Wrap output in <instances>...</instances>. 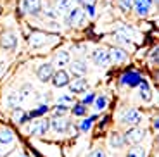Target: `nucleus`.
<instances>
[{
    "label": "nucleus",
    "mask_w": 159,
    "mask_h": 157,
    "mask_svg": "<svg viewBox=\"0 0 159 157\" xmlns=\"http://www.w3.org/2000/svg\"><path fill=\"white\" fill-rule=\"evenodd\" d=\"M83 12H85V16H88V17H95V7L93 5H85Z\"/></svg>",
    "instance_id": "obj_32"
},
{
    "label": "nucleus",
    "mask_w": 159,
    "mask_h": 157,
    "mask_svg": "<svg viewBox=\"0 0 159 157\" xmlns=\"http://www.w3.org/2000/svg\"><path fill=\"white\" fill-rule=\"evenodd\" d=\"M109 57H111V62H125L128 59V52L121 47H111L109 48Z\"/></svg>",
    "instance_id": "obj_16"
},
{
    "label": "nucleus",
    "mask_w": 159,
    "mask_h": 157,
    "mask_svg": "<svg viewBox=\"0 0 159 157\" xmlns=\"http://www.w3.org/2000/svg\"><path fill=\"white\" fill-rule=\"evenodd\" d=\"M59 104L69 105V104H73V97H71V95H64V97H61V98H59Z\"/></svg>",
    "instance_id": "obj_35"
},
{
    "label": "nucleus",
    "mask_w": 159,
    "mask_h": 157,
    "mask_svg": "<svg viewBox=\"0 0 159 157\" xmlns=\"http://www.w3.org/2000/svg\"><path fill=\"white\" fill-rule=\"evenodd\" d=\"M17 47V35L12 29L4 31L0 35V48L5 52H14Z\"/></svg>",
    "instance_id": "obj_4"
},
{
    "label": "nucleus",
    "mask_w": 159,
    "mask_h": 157,
    "mask_svg": "<svg viewBox=\"0 0 159 157\" xmlns=\"http://www.w3.org/2000/svg\"><path fill=\"white\" fill-rule=\"evenodd\" d=\"M83 21H85V12H83L81 7H75V9H71V11L66 14V23H68L69 26H73V28L81 26Z\"/></svg>",
    "instance_id": "obj_7"
},
{
    "label": "nucleus",
    "mask_w": 159,
    "mask_h": 157,
    "mask_svg": "<svg viewBox=\"0 0 159 157\" xmlns=\"http://www.w3.org/2000/svg\"><path fill=\"white\" fill-rule=\"evenodd\" d=\"M21 102H23V100H21V97H19V93H17V92H12V93H9L7 98H5V105L11 107V109H16V107H19Z\"/></svg>",
    "instance_id": "obj_21"
},
{
    "label": "nucleus",
    "mask_w": 159,
    "mask_h": 157,
    "mask_svg": "<svg viewBox=\"0 0 159 157\" xmlns=\"http://www.w3.org/2000/svg\"><path fill=\"white\" fill-rule=\"evenodd\" d=\"M48 110H50V107L47 105V104H40L38 107H36V109H33V110H30V118H38V116H43V114H47Z\"/></svg>",
    "instance_id": "obj_24"
},
{
    "label": "nucleus",
    "mask_w": 159,
    "mask_h": 157,
    "mask_svg": "<svg viewBox=\"0 0 159 157\" xmlns=\"http://www.w3.org/2000/svg\"><path fill=\"white\" fill-rule=\"evenodd\" d=\"M107 145L114 150H121L126 147V141H125V137L123 133H119V131H112L107 138Z\"/></svg>",
    "instance_id": "obj_13"
},
{
    "label": "nucleus",
    "mask_w": 159,
    "mask_h": 157,
    "mask_svg": "<svg viewBox=\"0 0 159 157\" xmlns=\"http://www.w3.org/2000/svg\"><path fill=\"white\" fill-rule=\"evenodd\" d=\"M139 87H140V98H142L143 102H151V100H152V93H151V88H149L147 81L142 79Z\"/></svg>",
    "instance_id": "obj_22"
},
{
    "label": "nucleus",
    "mask_w": 159,
    "mask_h": 157,
    "mask_svg": "<svg viewBox=\"0 0 159 157\" xmlns=\"http://www.w3.org/2000/svg\"><path fill=\"white\" fill-rule=\"evenodd\" d=\"M50 130V119L47 118H40V119H35V121L30 124L28 128V133L31 137H45Z\"/></svg>",
    "instance_id": "obj_3"
},
{
    "label": "nucleus",
    "mask_w": 159,
    "mask_h": 157,
    "mask_svg": "<svg viewBox=\"0 0 159 157\" xmlns=\"http://www.w3.org/2000/svg\"><path fill=\"white\" fill-rule=\"evenodd\" d=\"M154 7V2L152 0H133V9H135V14L139 17H145L149 16V12Z\"/></svg>",
    "instance_id": "obj_9"
},
{
    "label": "nucleus",
    "mask_w": 159,
    "mask_h": 157,
    "mask_svg": "<svg viewBox=\"0 0 159 157\" xmlns=\"http://www.w3.org/2000/svg\"><path fill=\"white\" fill-rule=\"evenodd\" d=\"M123 137L126 145H140V141H143V138H145V130L140 126H130V128H126Z\"/></svg>",
    "instance_id": "obj_2"
},
{
    "label": "nucleus",
    "mask_w": 159,
    "mask_h": 157,
    "mask_svg": "<svg viewBox=\"0 0 159 157\" xmlns=\"http://www.w3.org/2000/svg\"><path fill=\"white\" fill-rule=\"evenodd\" d=\"M118 123L121 126H126V128H130V126H140V123H142V114L137 109H125L119 114Z\"/></svg>",
    "instance_id": "obj_1"
},
{
    "label": "nucleus",
    "mask_w": 159,
    "mask_h": 157,
    "mask_svg": "<svg viewBox=\"0 0 159 157\" xmlns=\"http://www.w3.org/2000/svg\"><path fill=\"white\" fill-rule=\"evenodd\" d=\"M68 88H69L71 93H83V92H87V88H88V81L85 79V76L83 78H75V79L69 81Z\"/></svg>",
    "instance_id": "obj_14"
},
{
    "label": "nucleus",
    "mask_w": 159,
    "mask_h": 157,
    "mask_svg": "<svg viewBox=\"0 0 159 157\" xmlns=\"http://www.w3.org/2000/svg\"><path fill=\"white\" fill-rule=\"evenodd\" d=\"M24 9H26V14H31V16H40V12L43 11V5H42V0H23Z\"/></svg>",
    "instance_id": "obj_15"
},
{
    "label": "nucleus",
    "mask_w": 159,
    "mask_h": 157,
    "mask_svg": "<svg viewBox=\"0 0 159 157\" xmlns=\"http://www.w3.org/2000/svg\"><path fill=\"white\" fill-rule=\"evenodd\" d=\"M152 2H154V4H157V0H152Z\"/></svg>",
    "instance_id": "obj_42"
},
{
    "label": "nucleus",
    "mask_w": 159,
    "mask_h": 157,
    "mask_svg": "<svg viewBox=\"0 0 159 157\" xmlns=\"http://www.w3.org/2000/svg\"><path fill=\"white\" fill-rule=\"evenodd\" d=\"M71 112L75 114V116H85V114H87V105L81 104V102H78V104H75V107L71 109Z\"/></svg>",
    "instance_id": "obj_28"
},
{
    "label": "nucleus",
    "mask_w": 159,
    "mask_h": 157,
    "mask_svg": "<svg viewBox=\"0 0 159 157\" xmlns=\"http://www.w3.org/2000/svg\"><path fill=\"white\" fill-rule=\"evenodd\" d=\"M12 141H14L12 131L7 130V128H2V130H0V145H9Z\"/></svg>",
    "instance_id": "obj_23"
},
{
    "label": "nucleus",
    "mask_w": 159,
    "mask_h": 157,
    "mask_svg": "<svg viewBox=\"0 0 159 157\" xmlns=\"http://www.w3.org/2000/svg\"><path fill=\"white\" fill-rule=\"evenodd\" d=\"M95 97H97V95L93 93V92H90L88 95H85V97H83V100H81V104H85V105H88V104H93V100H95Z\"/></svg>",
    "instance_id": "obj_31"
},
{
    "label": "nucleus",
    "mask_w": 159,
    "mask_h": 157,
    "mask_svg": "<svg viewBox=\"0 0 159 157\" xmlns=\"http://www.w3.org/2000/svg\"><path fill=\"white\" fill-rule=\"evenodd\" d=\"M50 81L56 88H64V87H68L69 81H71V74L66 69H57V71H54V76H52Z\"/></svg>",
    "instance_id": "obj_6"
},
{
    "label": "nucleus",
    "mask_w": 159,
    "mask_h": 157,
    "mask_svg": "<svg viewBox=\"0 0 159 157\" xmlns=\"http://www.w3.org/2000/svg\"><path fill=\"white\" fill-rule=\"evenodd\" d=\"M157 57H159V48L156 47V48H152V52H151V61H152V64L157 62Z\"/></svg>",
    "instance_id": "obj_36"
},
{
    "label": "nucleus",
    "mask_w": 159,
    "mask_h": 157,
    "mask_svg": "<svg viewBox=\"0 0 159 157\" xmlns=\"http://www.w3.org/2000/svg\"><path fill=\"white\" fill-rule=\"evenodd\" d=\"M48 28H52V29H61V24H57L56 21H50V23H47Z\"/></svg>",
    "instance_id": "obj_38"
},
{
    "label": "nucleus",
    "mask_w": 159,
    "mask_h": 157,
    "mask_svg": "<svg viewBox=\"0 0 159 157\" xmlns=\"http://www.w3.org/2000/svg\"><path fill=\"white\" fill-rule=\"evenodd\" d=\"M71 62V55H69L68 50H59L54 57V66H57L59 69H62L64 66H68Z\"/></svg>",
    "instance_id": "obj_18"
},
{
    "label": "nucleus",
    "mask_w": 159,
    "mask_h": 157,
    "mask_svg": "<svg viewBox=\"0 0 159 157\" xmlns=\"http://www.w3.org/2000/svg\"><path fill=\"white\" fill-rule=\"evenodd\" d=\"M71 9H73L71 0H56V2H54V11H56L59 16H62V14H68Z\"/></svg>",
    "instance_id": "obj_19"
},
{
    "label": "nucleus",
    "mask_w": 159,
    "mask_h": 157,
    "mask_svg": "<svg viewBox=\"0 0 159 157\" xmlns=\"http://www.w3.org/2000/svg\"><path fill=\"white\" fill-rule=\"evenodd\" d=\"M152 126H154V130H157V128H159V121H157V119H154V123H152Z\"/></svg>",
    "instance_id": "obj_39"
},
{
    "label": "nucleus",
    "mask_w": 159,
    "mask_h": 157,
    "mask_svg": "<svg viewBox=\"0 0 159 157\" xmlns=\"http://www.w3.org/2000/svg\"><path fill=\"white\" fill-rule=\"evenodd\" d=\"M54 64L52 62H43L40 64L38 69H36V78L40 79L42 83H48L52 79V76H54Z\"/></svg>",
    "instance_id": "obj_8"
},
{
    "label": "nucleus",
    "mask_w": 159,
    "mask_h": 157,
    "mask_svg": "<svg viewBox=\"0 0 159 157\" xmlns=\"http://www.w3.org/2000/svg\"><path fill=\"white\" fill-rule=\"evenodd\" d=\"M95 119H97V116H90V118L83 119V121L80 123V131H81V133H87V131L92 128V124H93Z\"/></svg>",
    "instance_id": "obj_27"
},
{
    "label": "nucleus",
    "mask_w": 159,
    "mask_h": 157,
    "mask_svg": "<svg viewBox=\"0 0 159 157\" xmlns=\"http://www.w3.org/2000/svg\"><path fill=\"white\" fill-rule=\"evenodd\" d=\"M69 112V105H64V104H57V105L52 107V114L54 118H62L64 114Z\"/></svg>",
    "instance_id": "obj_25"
},
{
    "label": "nucleus",
    "mask_w": 159,
    "mask_h": 157,
    "mask_svg": "<svg viewBox=\"0 0 159 157\" xmlns=\"http://www.w3.org/2000/svg\"><path fill=\"white\" fill-rule=\"evenodd\" d=\"M69 128H71V121H68V119H64V118H52L50 119V130H54L56 133L64 135L69 131Z\"/></svg>",
    "instance_id": "obj_11"
},
{
    "label": "nucleus",
    "mask_w": 159,
    "mask_h": 157,
    "mask_svg": "<svg viewBox=\"0 0 159 157\" xmlns=\"http://www.w3.org/2000/svg\"><path fill=\"white\" fill-rule=\"evenodd\" d=\"M97 2H99V0H78V4L81 5V7H85V5H93V7H95Z\"/></svg>",
    "instance_id": "obj_37"
},
{
    "label": "nucleus",
    "mask_w": 159,
    "mask_h": 157,
    "mask_svg": "<svg viewBox=\"0 0 159 157\" xmlns=\"http://www.w3.org/2000/svg\"><path fill=\"white\" fill-rule=\"evenodd\" d=\"M2 69H4V64L0 62V73H2Z\"/></svg>",
    "instance_id": "obj_40"
},
{
    "label": "nucleus",
    "mask_w": 159,
    "mask_h": 157,
    "mask_svg": "<svg viewBox=\"0 0 159 157\" xmlns=\"http://www.w3.org/2000/svg\"><path fill=\"white\" fill-rule=\"evenodd\" d=\"M92 61L97 67H107L111 64V57H109V52L106 48H95L92 52Z\"/></svg>",
    "instance_id": "obj_5"
},
{
    "label": "nucleus",
    "mask_w": 159,
    "mask_h": 157,
    "mask_svg": "<svg viewBox=\"0 0 159 157\" xmlns=\"http://www.w3.org/2000/svg\"><path fill=\"white\" fill-rule=\"evenodd\" d=\"M125 157H147V152L140 145H130V149L125 152Z\"/></svg>",
    "instance_id": "obj_20"
},
{
    "label": "nucleus",
    "mask_w": 159,
    "mask_h": 157,
    "mask_svg": "<svg viewBox=\"0 0 159 157\" xmlns=\"http://www.w3.org/2000/svg\"><path fill=\"white\" fill-rule=\"evenodd\" d=\"M71 66H69V73H71L75 78H83L85 74H87V62H85L83 59H75L73 62H69Z\"/></svg>",
    "instance_id": "obj_12"
},
{
    "label": "nucleus",
    "mask_w": 159,
    "mask_h": 157,
    "mask_svg": "<svg viewBox=\"0 0 159 157\" xmlns=\"http://www.w3.org/2000/svg\"><path fill=\"white\" fill-rule=\"evenodd\" d=\"M30 93H33V87H31V85H24V87L19 90V97H21V100H24L26 97H30Z\"/></svg>",
    "instance_id": "obj_30"
},
{
    "label": "nucleus",
    "mask_w": 159,
    "mask_h": 157,
    "mask_svg": "<svg viewBox=\"0 0 159 157\" xmlns=\"http://www.w3.org/2000/svg\"><path fill=\"white\" fill-rule=\"evenodd\" d=\"M21 157H26V155H21Z\"/></svg>",
    "instance_id": "obj_43"
},
{
    "label": "nucleus",
    "mask_w": 159,
    "mask_h": 157,
    "mask_svg": "<svg viewBox=\"0 0 159 157\" xmlns=\"http://www.w3.org/2000/svg\"><path fill=\"white\" fill-rule=\"evenodd\" d=\"M118 7L123 12H130L133 9V0H118Z\"/></svg>",
    "instance_id": "obj_29"
},
{
    "label": "nucleus",
    "mask_w": 159,
    "mask_h": 157,
    "mask_svg": "<svg viewBox=\"0 0 159 157\" xmlns=\"http://www.w3.org/2000/svg\"><path fill=\"white\" fill-rule=\"evenodd\" d=\"M47 43V35L42 31H35L31 36H30V47L31 48H42Z\"/></svg>",
    "instance_id": "obj_17"
},
{
    "label": "nucleus",
    "mask_w": 159,
    "mask_h": 157,
    "mask_svg": "<svg viewBox=\"0 0 159 157\" xmlns=\"http://www.w3.org/2000/svg\"><path fill=\"white\" fill-rule=\"evenodd\" d=\"M87 157H106V152H104L102 149H93Z\"/></svg>",
    "instance_id": "obj_34"
},
{
    "label": "nucleus",
    "mask_w": 159,
    "mask_h": 157,
    "mask_svg": "<svg viewBox=\"0 0 159 157\" xmlns=\"http://www.w3.org/2000/svg\"><path fill=\"white\" fill-rule=\"evenodd\" d=\"M0 16H2V5H0Z\"/></svg>",
    "instance_id": "obj_41"
},
{
    "label": "nucleus",
    "mask_w": 159,
    "mask_h": 157,
    "mask_svg": "<svg viewBox=\"0 0 159 157\" xmlns=\"http://www.w3.org/2000/svg\"><path fill=\"white\" fill-rule=\"evenodd\" d=\"M106 105H107V97H106V95H97L95 100H93V107H95V110H104Z\"/></svg>",
    "instance_id": "obj_26"
},
{
    "label": "nucleus",
    "mask_w": 159,
    "mask_h": 157,
    "mask_svg": "<svg viewBox=\"0 0 159 157\" xmlns=\"http://www.w3.org/2000/svg\"><path fill=\"white\" fill-rule=\"evenodd\" d=\"M142 74L140 73H137V71H126L123 76H121V85H125V87H130V88H133V87H139L140 85V81H142Z\"/></svg>",
    "instance_id": "obj_10"
},
{
    "label": "nucleus",
    "mask_w": 159,
    "mask_h": 157,
    "mask_svg": "<svg viewBox=\"0 0 159 157\" xmlns=\"http://www.w3.org/2000/svg\"><path fill=\"white\" fill-rule=\"evenodd\" d=\"M45 16H47L50 21H57V19H59V14H57L54 9H48V11H45Z\"/></svg>",
    "instance_id": "obj_33"
}]
</instances>
